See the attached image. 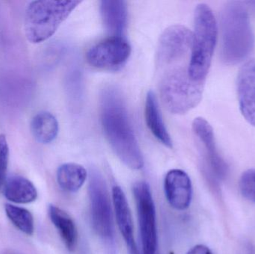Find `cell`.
I'll list each match as a JSON object with an SVG mask.
<instances>
[{
	"label": "cell",
	"mask_w": 255,
	"mask_h": 254,
	"mask_svg": "<svg viewBox=\"0 0 255 254\" xmlns=\"http://www.w3.org/2000/svg\"><path fill=\"white\" fill-rule=\"evenodd\" d=\"M193 33L187 27L174 25L159 39L156 68L160 99L173 114H185L200 103L205 82L192 79Z\"/></svg>",
	"instance_id": "obj_1"
},
{
	"label": "cell",
	"mask_w": 255,
	"mask_h": 254,
	"mask_svg": "<svg viewBox=\"0 0 255 254\" xmlns=\"http://www.w3.org/2000/svg\"><path fill=\"white\" fill-rule=\"evenodd\" d=\"M100 105L102 127L111 147L128 167L141 169L143 155L121 94L114 88L105 89Z\"/></svg>",
	"instance_id": "obj_2"
},
{
	"label": "cell",
	"mask_w": 255,
	"mask_h": 254,
	"mask_svg": "<svg viewBox=\"0 0 255 254\" xmlns=\"http://www.w3.org/2000/svg\"><path fill=\"white\" fill-rule=\"evenodd\" d=\"M220 28L222 61L233 65L245 60L255 45L247 7L241 1L226 3L220 13Z\"/></svg>",
	"instance_id": "obj_3"
},
{
	"label": "cell",
	"mask_w": 255,
	"mask_h": 254,
	"mask_svg": "<svg viewBox=\"0 0 255 254\" xmlns=\"http://www.w3.org/2000/svg\"><path fill=\"white\" fill-rule=\"evenodd\" d=\"M82 1H34L27 7L25 16V36L32 43L46 41L54 35Z\"/></svg>",
	"instance_id": "obj_4"
},
{
	"label": "cell",
	"mask_w": 255,
	"mask_h": 254,
	"mask_svg": "<svg viewBox=\"0 0 255 254\" xmlns=\"http://www.w3.org/2000/svg\"><path fill=\"white\" fill-rule=\"evenodd\" d=\"M190 73L192 79L205 82L212 61L218 36V26L209 6L199 4L194 12Z\"/></svg>",
	"instance_id": "obj_5"
},
{
	"label": "cell",
	"mask_w": 255,
	"mask_h": 254,
	"mask_svg": "<svg viewBox=\"0 0 255 254\" xmlns=\"http://www.w3.org/2000/svg\"><path fill=\"white\" fill-rule=\"evenodd\" d=\"M88 191L94 231L110 252L115 253V228L110 198L105 180L97 171L91 173Z\"/></svg>",
	"instance_id": "obj_6"
},
{
	"label": "cell",
	"mask_w": 255,
	"mask_h": 254,
	"mask_svg": "<svg viewBox=\"0 0 255 254\" xmlns=\"http://www.w3.org/2000/svg\"><path fill=\"white\" fill-rule=\"evenodd\" d=\"M137 209L142 254H158L156 209L149 185L138 182L133 186Z\"/></svg>",
	"instance_id": "obj_7"
},
{
	"label": "cell",
	"mask_w": 255,
	"mask_h": 254,
	"mask_svg": "<svg viewBox=\"0 0 255 254\" xmlns=\"http://www.w3.org/2000/svg\"><path fill=\"white\" fill-rule=\"evenodd\" d=\"M131 54V46L124 37H111L90 48L88 64L96 68L118 70L125 65Z\"/></svg>",
	"instance_id": "obj_8"
},
{
	"label": "cell",
	"mask_w": 255,
	"mask_h": 254,
	"mask_svg": "<svg viewBox=\"0 0 255 254\" xmlns=\"http://www.w3.org/2000/svg\"><path fill=\"white\" fill-rule=\"evenodd\" d=\"M193 130L211 172L218 178H224L227 174L228 166L219 153L212 127L206 119L198 117L193 121Z\"/></svg>",
	"instance_id": "obj_9"
},
{
	"label": "cell",
	"mask_w": 255,
	"mask_h": 254,
	"mask_svg": "<svg viewBox=\"0 0 255 254\" xmlns=\"http://www.w3.org/2000/svg\"><path fill=\"white\" fill-rule=\"evenodd\" d=\"M236 86L241 113L249 124L255 127V59L247 61L240 69Z\"/></svg>",
	"instance_id": "obj_10"
},
{
	"label": "cell",
	"mask_w": 255,
	"mask_h": 254,
	"mask_svg": "<svg viewBox=\"0 0 255 254\" xmlns=\"http://www.w3.org/2000/svg\"><path fill=\"white\" fill-rule=\"evenodd\" d=\"M164 191L166 199L175 210H187L191 204L193 188L191 180L182 170L172 169L164 179Z\"/></svg>",
	"instance_id": "obj_11"
},
{
	"label": "cell",
	"mask_w": 255,
	"mask_h": 254,
	"mask_svg": "<svg viewBox=\"0 0 255 254\" xmlns=\"http://www.w3.org/2000/svg\"><path fill=\"white\" fill-rule=\"evenodd\" d=\"M112 201L118 228L124 237L129 253L138 254L133 236L131 213L125 194L120 186H115L112 189Z\"/></svg>",
	"instance_id": "obj_12"
},
{
	"label": "cell",
	"mask_w": 255,
	"mask_h": 254,
	"mask_svg": "<svg viewBox=\"0 0 255 254\" xmlns=\"http://www.w3.org/2000/svg\"><path fill=\"white\" fill-rule=\"evenodd\" d=\"M100 13L105 28L112 37H123L127 28V2L121 0H103L100 1Z\"/></svg>",
	"instance_id": "obj_13"
},
{
	"label": "cell",
	"mask_w": 255,
	"mask_h": 254,
	"mask_svg": "<svg viewBox=\"0 0 255 254\" xmlns=\"http://www.w3.org/2000/svg\"><path fill=\"white\" fill-rule=\"evenodd\" d=\"M145 116L147 126L154 137L166 147L172 148V138L166 129L156 95L153 91H149L146 95Z\"/></svg>",
	"instance_id": "obj_14"
},
{
	"label": "cell",
	"mask_w": 255,
	"mask_h": 254,
	"mask_svg": "<svg viewBox=\"0 0 255 254\" xmlns=\"http://www.w3.org/2000/svg\"><path fill=\"white\" fill-rule=\"evenodd\" d=\"M49 216L66 247L70 252L74 251L78 242L77 228L74 221L65 211L52 204L49 207Z\"/></svg>",
	"instance_id": "obj_15"
},
{
	"label": "cell",
	"mask_w": 255,
	"mask_h": 254,
	"mask_svg": "<svg viewBox=\"0 0 255 254\" xmlns=\"http://www.w3.org/2000/svg\"><path fill=\"white\" fill-rule=\"evenodd\" d=\"M4 195L11 202L29 204L37 199V191L28 179L21 176H13L6 181Z\"/></svg>",
	"instance_id": "obj_16"
},
{
	"label": "cell",
	"mask_w": 255,
	"mask_h": 254,
	"mask_svg": "<svg viewBox=\"0 0 255 254\" xmlns=\"http://www.w3.org/2000/svg\"><path fill=\"white\" fill-rule=\"evenodd\" d=\"M57 181L66 192H78L85 184L87 171L80 164L67 163L60 166L57 171Z\"/></svg>",
	"instance_id": "obj_17"
},
{
	"label": "cell",
	"mask_w": 255,
	"mask_h": 254,
	"mask_svg": "<svg viewBox=\"0 0 255 254\" xmlns=\"http://www.w3.org/2000/svg\"><path fill=\"white\" fill-rule=\"evenodd\" d=\"M31 131L39 143L49 144L58 136L59 131L58 120L49 112H40L31 120Z\"/></svg>",
	"instance_id": "obj_18"
},
{
	"label": "cell",
	"mask_w": 255,
	"mask_h": 254,
	"mask_svg": "<svg viewBox=\"0 0 255 254\" xmlns=\"http://www.w3.org/2000/svg\"><path fill=\"white\" fill-rule=\"evenodd\" d=\"M4 209L7 217L16 228L26 235H33L34 220L31 212L23 207L10 204H6Z\"/></svg>",
	"instance_id": "obj_19"
},
{
	"label": "cell",
	"mask_w": 255,
	"mask_h": 254,
	"mask_svg": "<svg viewBox=\"0 0 255 254\" xmlns=\"http://www.w3.org/2000/svg\"><path fill=\"white\" fill-rule=\"evenodd\" d=\"M239 189L246 199L255 203V169L243 173L239 180Z\"/></svg>",
	"instance_id": "obj_20"
},
{
	"label": "cell",
	"mask_w": 255,
	"mask_h": 254,
	"mask_svg": "<svg viewBox=\"0 0 255 254\" xmlns=\"http://www.w3.org/2000/svg\"><path fill=\"white\" fill-rule=\"evenodd\" d=\"M9 146L4 134L0 135V188L4 184L7 176L9 163Z\"/></svg>",
	"instance_id": "obj_21"
},
{
	"label": "cell",
	"mask_w": 255,
	"mask_h": 254,
	"mask_svg": "<svg viewBox=\"0 0 255 254\" xmlns=\"http://www.w3.org/2000/svg\"><path fill=\"white\" fill-rule=\"evenodd\" d=\"M187 254H213L209 248L204 245H196Z\"/></svg>",
	"instance_id": "obj_22"
}]
</instances>
